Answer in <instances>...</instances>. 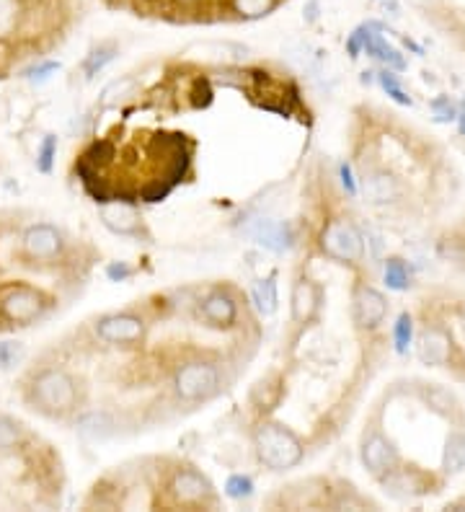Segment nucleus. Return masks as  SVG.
<instances>
[{
    "label": "nucleus",
    "mask_w": 465,
    "mask_h": 512,
    "mask_svg": "<svg viewBox=\"0 0 465 512\" xmlns=\"http://www.w3.org/2000/svg\"><path fill=\"white\" fill-rule=\"evenodd\" d=\"M26 406L47 419H65L81 404V383L60 365H39L21 386Z\"/></svg>",
    "instance_id": "obj_1"
},
{
    "label": "nucleus",
    "mask_w": 465,
    "mask_h": 512,
    "mask_svg": "<svg viewBox=\"0 0 465 512\" xmlns=\"http://www.w3.org/2000/svg\"><path fill=\"white\" fill-rule=\"evenodd\" d=\"M55 300L47 290L24 280L0 282V331L29 329L47 319Z\"/></svg>",
    "instance_id": "obj_2"
},
{
    "label": "nucleus",
    "mask_w": 465,
    "mask_h": 512,
    "mask_svg": "<svg viewBox=\"0 0 465 512\" xmlns=\"http://www.w3.org/2000/svg\"><path fill=\"white\" fill-rule=\"evenodd\" d=\"M254 445L256 456L269 471L295 469L305 456V448L298 435L279 422H261L254 432Z\"/></svg>",
    "instance_id": "obj_3"
},
{
    "label": "nucleus",
    "mask_w": 465,
    "mask_h": 512,
    "mask_svg": "<svg viewBox=\"0 0 465 512\" xmlns=\"http://www.w3.org/2000/svg\"><path fill=\"white\" fill-rule=\"evenodd\" d=\"M68 251V241L65 233L52 223H31L19 233V244H16V254H19L21 267L29 269H44L60 264Z\"/></svg>",
    "instance_id": "obj_4"
},
{
    "label": "nucleus",
    "mask_w": 465,
    "mask_h": 512,
    "mask_svg": "<svg viewBox=\"0 0 465 512\" xmlns=\"http://www.w3.org/2000/svg\"><path fill=\"white\" fill-rule=\"evenodd\" d=\"M174 391L186 404L210 401L223 391V373L212 360H189L174 373Z\"/></svg>",
    "instance_id": "obj_5"
},
{
    "label": "nucleus",
    "mask_w": 465,
    "mask_h": 512,
    "mask_svg": "<svg viewBox=\"0 0 465 512\" xmlns=\"http://www.w3.org/2000/svg\"><path fill=\"white\" fill-rule=\"evenodd\" d=\"M166 492L171 502L179 507H210L215 505V489L205 474H199L192 466H181L171 474L166 484Z\"/></svg>",
    "instance_id": "obj_6"
},
{
    "label": "nucleus",
    "mask_w": 465,
    "mask_h": 512,
    "mask_svg": "<svg viewBox=\"0 0 465 512\" xmlns=\"http://www.w3.org/2000/svg\"><path fill=\"white\" fill-rule=\"evenodd\" d=\"M321 249L339 262H360L365 254L360 231L352 223L344 220H331L321 233Z\"/></svg>",
    "instance_id": "obj_7"
},
{
    "label": "nucleus",
    "mask_w": 465,
    "mask_h": 512,
    "mask_svg": "<svg viewBox=\"0 0 465 512\" xmlns=\"http://www.w3.org/2000/svg\"><path fill=\"white\" fill-rule=\"evenodd\" d=\"M246 236L251 241L261 246V249L274 251V254H282V251H290L295 244V231L292 225L285 220L267 218V215H259L256 220L246 225Z\"/></svg>",
    "instance_id": "obj_8"
},
{
    "label": "nucleus",
    "mask_w": 465,
    "mask_h": 512,
    "mask_svg": "<svg viewBox=\"0 0 465 512\" xmlns=\"http://www.w3.org/2000/svg\"><path fill=\"white\" fill-rule=\"evenodd\" d=\"M93 331L109 344H135L145 337V321L135 313H106L93 324Z\"/></svg>",
    "instance_id": "obj_9"
},
{
    "label": "nucleus",
    "mask_w": 465,
    "mask_h": 512,
    "mask_svg": "<svg viewBox=\"0 0 465 512\" xmlns=\"http://www.w3.org/2000/svg\"><path fill=\"white\" fill-rule=\"evenodd\" d=\"M135 200H109L101 205V223L117 236H140L143 231V218L132 205Z\"/></svg>",
    "instance_id": "obj_10"
},
{
    "label": "nucleus",
    "mask_w": 465,
    "mask_h": 512,
    "mask_svg": "<svg viewBox=\"0 0 465 512\" xmlns=\"http://www.w3.org/2000/svg\"><path fill=\"white\" fill-rule=\"evenodd\" d=\"M199 313L215 329H230L238 321V303L228 290H212L199 303Z\"/></svg>",
    "instance_id": "obj_11"
},
{
    "label": "nucleus",
    "mask_w": 465,
    "mask_h": 512,
    "mask_svg": "<svg viewBox=\"0 0 465 512\" xmlns=\"http://www.w3.org/2000/svg\"><path fill=\"white\" fill-rule=\"evenodd\" d=\"M73 427L81 438L91 440V443H99V440H109L117 435L119 419L112 412H106V409H91V412L78 414Z\"/></svg>",
    "instance_id": "obj_12"
},
{
    "label": "nucleus",
    "mask_w": 465,
    "mask_h": 512,
    "mask_svg": "<svg viewBox=\"0 0 465 512\" xmlns=\"http://www.w3.org/2000/svg\"><path fill=\"white\" fill-rule=\"evenodd\" d=\"M385 313H388V303H385L383 295L375 288H360V293L354 298V316H357L360 326H367V329L378 326L385 319Z\"/></svg>",
    "instance_id": "obj_13"
},
{
    "label": "nucleus",
    "mask_w": 465,
    "mask_h": 512,
    "mask_svg": "<svg viewBox=\"0 0 465 512\" xmlns=\"http://www.w3.org/2000/svg\"><path fill=\"white\" fill-rule=\"evenodd\" d=\"M318 303H321V290L313 280H298L295 290H292V319L298 324L313 319V313L318 311Z\"/></svg>",
    "instance_id": "obj_14"
},
{
    "label": "nucleus",
    "mask_w": 465,
    "mask_h": 512,
    "mask_svg": "<svg viewBox=\"0 0 465 512\" xmlns=\"http://www.w3.org/2000/svg\"><path fill=\"white\" fill-rule=\"evenodd\" d=\"M220 6L238 21H259L277 11L282 0H220Z\"/></svg>",
    "instance_id": "obj_15"
},
{
    "label": "nucleus",
    "mask_w": 465,
    "mask_h": 512,
    "mask_svg": "<svg viewBox=\"0 0 465 512\" xmlns=\"http://www.w3.org/2000/svg\"><path fill=\"white\" fill-rule=\"evenodd\" d=\"M362 461H365V466L372 474L380 476L385 474V471L393 469V463H396V450H393V445L388 443L383 435H372L365 443V448H362Z\"/></svg>",
    "instance_id": "obj_16"
},
{
    "label": "nucleus",
    "mask_w": 465,
    "mask_h": 512,
    "mask_svg": "<svg viewBox=\"0 0 465 512\" xmlns=\"http://www.w3.org/2000/svg\"><path fill=\"white\" fill-rule=\"evenodd\" d=\"M419 357L427 365H445L447 357H450V339H447L445 331H424L422 339H419Z\"/></svg>",
    "instance_id": "obj_17"
},
{
    "label": "nucleus",
    "mask_w": 465,
    "mask_h": 512,
    "mask_svg": "<svg viewBox=\"0 0 465 512\" xmlns=\"http://www.w3.org/2000/svg\"><path fill=\"white\" fill-rule=\"evenodd\" d=\"M29 440L31 432L26 430V425H21L19 419L0 414V453H13L29 445Z\"/></svg>",
    "instance_id": "obj_18"
},
{
    "label": "nucleus",
    "mask_w": 465,
    "mask_h": 512,
    "mask_svg": "<svg viewBox=\"0 0 465 512\" xmlns=\"http://www.w3.org/2000/svg\"><path fill=\"white\" fill-rule=\"evenodd\" d=\"M114 158H117V145L112 140H93L78 163H83V166H88V169L99 174L101 169L112 166Z\"/></svg>",
    "instance_id": "obj_19"
},
{
    "label": "nucleus",
    "mask_w": 465,
    "mask_h": 512,
    "mask_svg": "<svg viewBox=\"0 0 465 512\" xmlns=\"http://www.w3.org/2000/svg\"><path fill=\"white\" fill-rule=\"evenodd\" d=\"M117 55H119V47L114 42L96 44V47H93V50L86 55V60H83V73H86V78L99 75L106 65L114 63V57Z\"/></svg>",
    "instance_id": "obj_20"
},
{
    "label": "nucleus",
    "mask_w": 465,
    "mask_h": 512,
    "mask_svg": "<svg viewBox=\"0 0 465 512\" xmlns=\"http://www.w3.org/2000/svg\"><path fill=\"white\" fill-rule=\"evenodd\" d=\"M135 88H137L135 78H132V75H122V78L112 81L104 91H101V107L104 109L119 107L124 99H130V96L135 94Z\"/></svg>",
    "instance_id": "obj_21"
},
{
    "label": "nucleus",
    "mask_w": 465,
    "mask_h": 512,
    "mask_svg": "<svg viewBox=\"0 0 465 512\" xmlns=\"http://www.w3.org/2000/svg\"><path fill=\"white\" fill-rule=\"evenodd\" d=\"M254 303L256 311L261 316H272L279 306V295H277V280L274 277H264V280L256 282L254 288Z\"/></svg>",
    "instance_id": "obj_22"
},
{
    "label": "nucleus",
    "mask_w": 465,
    "mask_h": 512,
    "mask_svg": "<svg viewBox=\"0 0 465 512\" xmlns=\"http://www.w3.org/2000/svg\"><path fill=\"white\" fill-rule=\"evenodd\" d=\"M365 192L372 202H388L398 194V184L393 182L391 176L375 174L370 179H365Z\"/></svg>",
    "instance_id": "obj_23"
},
{
    "label": "nucleus",
    "mask_w": 465,
    "mask_h": 512,
    "mask_svg": "<svg viewBox=\"0 0 465 512\" xmlns=\"http://www.w3.org/2000/svg\"><path fill=\"white\" fill-rule=\"evenodd\" d=\"M445 469L447 471L465 469V435H450V438H447Z\"/></svg>",
    "instance_id": "obj_24"
},
{
    "label": "nucleus",
    "mask_w": 465,
    "mask_h": 512,
    "mask_svg": "<svg viewBox=\"0 0 465 512\" xmlns=\"http://www.w3.org/2000/svg\"><path fill=\"white\" fill-rule=\"evenodd\" d=\"M385 285L391 290L409 288V269H406L401 259H388L385 262Z\"/></svg>",
    "instance_id": "obj_25"
},
{
    "label": "nucleus",
    "mask_w": 465,
    "mask_h": 512,
    "mask_svg": "<svg viewBox=\"0 0 465 512\" xmlns=\"http://www.w3.org/2000/svg\"><path fill=\"white\" fill-rule=\"evenodd\" d=\"M254 479L248 474H233L228 481H225V494L230 500H248L254 494Z\"/></svg>",
    "instance_id": "obj_26"
},
{
    "label": "nucleus",
    "mask_w": 465,
    "mask_h": 512,
    "mask_svg": "<svg viewBox=\"0 0 465 512\" xmlns=\"http://www.w3.org/2000/svg\"><path fill=\"white\" fill-rule=\"evenodd\" d=\"M57 156V138L55 135H44L42 145L37 150V171L39 174H52Z\"/></svg>",
    "instance_id": "obj_27"
},
{
    "label": "nucleus",
    "mask_w": 465,
    "mask_h": 512,
    "mask_svg": "<svg viewBox=\"0 0 465 512\" xmlns=\"http://www.w3.org/2000/svg\"><path fill=\"white\" fill-rule=\"evenodd\" d=\"M274 386H279V383L277 381L272 383V378H267V381H259L254 388V394H251V401H254L259 409H267V412L269 409H274V406L279 404V396L277 394L272 396Z\"/></svg>",
    "instance_id": "obj_28"
},
{
    "label": "nucleus",
    "mask_w": 465,
    "mask_h": 512,
    "mask_svg": "<svg viewBox=\"0 0 465 512\" xmlns=\"http://www.w3.org/2000/svg\"><path fill=\"white\" fill-rule=\"evenodd\" d=\"M411 334H414V324H411V316H409V313H403L401 319H398V324H396V331H393V337H396V350L401 352V355L409 350Z\"/></svg>",
    "instance_id": "obj_29"
},
{
    "label": "nucleus",
    "mask_w": 465,
    "mask_h": 512,
    "mask_svg": "<svg viewBox=\"0 0 465 512\" xmlns=\"http://www.w3.org/2000/svg\"><path fill=\"white\" fill-rule=\"evenodd\" d=\"M380 83H383V88L388 91V96L396 99L398 104H411V96H406V91H403L401 83H398V78L391 70H383V73H380Z\"/></svg>",
    "instance_id": "obj_30"
},
{
    "label": "nucleus",
    "mask_w": 465,
    "mask_h": 512,
    "mask_svg": "<svg viewBox=\"0 0 465 512\" xmlns=\"http://www.w3.org/2000/svg\"><path fill=\"white\" fill-rule=\"evenodd\" d=\"M60 70V63H55V60H39V63H34L31 68L24 70V75L29 78V81H47L52 73H57Z\"/></svg>",
    "instance_id": "obj_31"
},
{
    "label": "nucleus",
    "mask_w": 465,
    "mask_h": 512,
    "mask_svg": "<svg viewBox=\"0 0 465 512\" xmlns=\"http://www.w3.org/2000/svg\"><path fill=\"white\" fill-rule=\"evenodd\" d=\"M21 355H24L21 342H0V370L11 368V365L19 363Z\"/></svg>",
    "instance_id": "obj_32"
},
{
    "label": "nucleus",
    "mask_w": 465,
    "mask_h": 512,
    "mask_svg": "<svg viewBox=\"0 0 465 512\" xmlns=\"http://www.w3.org/2000/svg\"><path fill=\"white\" fill-rule=\"evenodd\" d=\"M365 39H367V24H360L347 37V52L349 57H360V52L365 50Z\"/></svg>",
    "instance_id": "obj_33"
},
{
    "label": "nucleus",
    "mask_w": 465,
    "mask_h": 512,
    "mask_svg": "<svg viewBox=\"0 0 465 512\" xmlns=\"http://www.w3.org/2000/svg\"><path fill=\"white\" fill-rule=\"evenodd\" d=\"M217 0H171V6L168 8H176V11H184V13H199L205 11V8L215 6Z\"/></svg>",
    "instance_id": "obj_34"
},
{
    "label": "nucleus",
    "mask_w": 465,
    "mask_h": 512,
    "mask_svg": "<svg viewBox=\"0 0 465 512\" xmlns=\"http://www.w3.org/2000/svg\"><path fill=\"white\" fill-rule=\"evenodd\" d=\"M132 275H135V269H132L127 262H112L109 267H106V277H109L112 282L130 280Z\"/></svg>",
    "instance_id": "obj_35"
},
{
    "label": "nucleus",
    "mask_w": 465,
    "mask_h": 512,
    "mask_svg": "<svg viewBox=\"0 0 465 512\" xmlns=\"http://www.w3.org/2000/svg\"><path fill=\"white\" fill-rule=\"evenodd\" d=\"M432 109H434V114H437V119H440V122H447V119H453V117H455L453 101L447 99V96H442V99L434 101Z\"/></svg>",
    "instance_id": "obj_36"
},
{
    "label": "nucleus",
    "mask_w": 465,
    "mask_h": 512,
    "mask_svg": "<svg viewBox=\"0 0 465 512\" xmlns=\"http://www.w3.org/2000/svg\"><path fill=\"white\" fill-rule=\"evenodd\" d=\"M318 19H321V0H308L303 6V21L308 26H313Z\"/></svg>",
    "instance_id": "obj_37"
},
{
    "label": "nucleus",
    "mask_w": 465,
    "mask_h": 512,
    "mask_svg": "<svg viewBox=\"0 0 465 512\" xmlns=\"http://www.w3.org/2000/svg\"><path fill=\"white\" fill-rule=\"evenodd\" d=\"M341 184H344V189H347L349 194H357V184H354V176H352V169H349L347 163H341Z\"/></svg>",
    "instance_id": "obj_38"
},
{
    "label": "nucleus",
    "mask_w": 465,
    "mask_h": 512,
    "mask_svg": "<svg viewBox=\"0 0 465 512\" xmlns=\"http://www.w3.org/2000/svg\"><path fill=\"white\" fill-rule=\"evenodd\" d=\"M137 3H143L148 8H168L171 6V0H137Z\"/></svg>",
    "instance_id": "obj_39"
},
{
    "label": "nucleus",
    "mask_w": 465,
    "mask_h": 512,
    "mask_svg": "<svg viewBox=\"0 0 465 512\" xmlns=\"http://www.w3.org/2000/svg\"><path fill=\"white\" fill-rule=\"evenodd\" d=\"M409 3L416 8H429V6H434L437 0H409Z\"/></svg>",
    "instance_id": "obj_40"
},
{
    "label": "nucleus",
    "mask_w": 465,
    "mask_h": 512,
    "mask_svg": "<svg viewBox=\"0 0 465 512\" xmlns=\"http://www.w3.org/2000/svg\"><path fill=\"white\" fill-rule=\"evenodd\" d=\"M460 132H463V135H465V117H463V122H460Z\"/></svg>",
    "instance_id": "obj_41"
}]
</instances>
